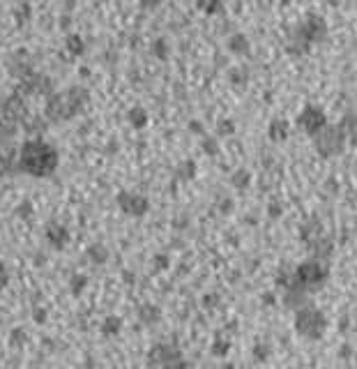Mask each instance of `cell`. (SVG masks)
Returning <instances> with one entry per match:
<instances>
[{"label":"cell","mask_w":357,"mask_h":369,"mask_svg":"<svg viewBox=\"0 0 357 369\" xmlns=\"http://www.w3.org/2000/svg\"><path fill=\"white\" fill-rule=\"evenodd\" d=\"M325 37H327V21L322 17H318V14H309L304 23L297 28L293 42L300 44L297 53H306L316 42H322Z\"/></svg>","instance_id":"cell-1"},{"label":"cell","mask_w":357,"mask_h":369,"mask_svg":"<svg viewBox=\"0 0 357 369\" xmlns=\"http://www.w3.org/2000/svg\"><path fill=\"white\" fill-rule=\"evenodd\" d=\"M297 125H300L309 136H316L321 129L327 127V115H325V111H322L321 106L306 104L304 109H302V113L297 115Z\"/></svg>","instance_id":"cell-2"},{"label":"cell","mask_w":357,"mask_h":369,"mask_svg":"<svg viewBox=\"0 0 357 369\" xmlns=\"http://www.w3.org/2000/svg\"><path fill=\"white\" fill-rule=\"evenodd\" d=\"M343 139H346V134H343V125H339V127H325V129H321V132L316 134V146H318V150H321L322 155H339L341 150H343Z\"/></svg>","instance_id":"cell-3"},{"label":"cell","mask_w":357,"mask_h":369,"mask_svg":"<svg viewBox=\"0 0 357 369\" xmlns=\"http://www.w3.org/2000/svg\"><path fill=\"white\" fill-rule=\"evenodd\" d=\"M270 136L274 141H284L288 136V123L286 120H274L270 125Z\"/></svg>","instance_id":"cell-4"},{"label":"cell","mask_w":357,"mask_h":369,"mask_svg":"<svg viewBox=\"0 0 357 369\" xmlns=\"http://www.w3.org/2000/svg\"><path fill=\"white\" fill-rule=\"evenodd\" d=\"M231 51H235V53H247L249 51V42H247V37L244 35H235V37H231Z\"/></svg>","instance_id":"cell-5"},{"label":"cell","mask_w":357,"mask_h":369,"mask_svg":"<svg viewBox=\"0 0 357 369\" xmlns=\"http://www.w3.org/2000/svg\"><path fill=\"white\" fill-rule=\"evenodd\" d=\"M200 9H205L208 14H212V12H217L219 9V0H198Z\"/></svg>","instance_id":"cell-6"}]
</instances>
